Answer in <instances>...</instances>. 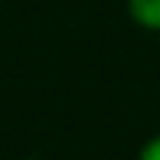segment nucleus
Here are the masks:
<instances>
[{"label": "nucleus", "instance_id": "obj_1", "mask_svg": "<svg viewBox=\"0 0 160 160\" xmlns=\"http://www.w3.org/2000/svg\"><path fill=\"white\" fill-rule=\"evenodd\" d=\"M129 17L149 31H160V0H129Z\"/></svg>", "mask_w": 160, "mask_h": 160}, {"label": "nucleus", "instance_id": "obj_2", "mask_svg": "<svg viewBox=\"0 0 160 160\" xmlns=\"http://www.w3.org/2000/svg\"><path fill=\"white\" fill-rule=\"evenodd\" d=\"M138 160H160V135L158 138H152L143 149H141V158Z\"/></svg>", "mask_w": 160, "mask_h": 160}]
</instances>
